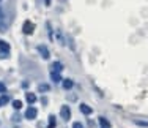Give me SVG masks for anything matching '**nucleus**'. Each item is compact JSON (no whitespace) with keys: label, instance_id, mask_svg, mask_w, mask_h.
<instances>
[{"label":"nucleus","instance_id":"nucleus-1","mask_svg":"<svg viewBox=\"0 0 148 128\" xmlns=\"http://www.w3.org/2000/svg\"><path fill=\"white\" fill-rule=\"evenodd\" d=\"M60 116H62L63 120H69V119H71V109H69V106L63 104L62 109H60Z\"/></svg>","mask_w":148,"mask_h":128},{"label":"nucleus","instance_id":"nucleus-2","mask_svg":"<svg viewBox=\"0 0 148 128\" xmlns=\"http://www.w3.org/2000/svg\"><path fill=\"white\" fill-rule=\"evenodd\" d=\"M22 30H24V33H25V35H32V33H33V30H35L33 22H32V21H25L24 26H22Z\"/></svg>","mask_w":148,"mask_h":128},{"label":"nucleus","instance_id":"nucleus-3","mask_svg":"<svg viewBox=\"0 0 148 128\" xmlns=\"http://www.w3.org/2000/svg\"><path fill=\"white\" fill-rule=\"evenodd\" d=\"M36 116H38V111H36V108H33V106H30V108L25 111V117H27V119H35Z\"/></svg>","mask_w":148,"mask_h":128},{"label":"nucleus","instance_id":"nucleus-4","mask_svg":"<svg viewBox=\"0 0 148 128\" xmlns=\"http://www.w3.org/2000/svg\"><path fill=\"white\" fill-rule=\"evenodd\" d=\"M38 51L41 52V57H43V59H49V57H51V54H49V49L46 48V46H43V44L38 46Z\"/></svg>","mask_w":148,"mask_h":128},{"label":"nucleus","instance_id":"nucleus-5","mask_svg":"<svg viewBox=\"0 0 148 128\" xmlns=\"http://www.w3.org/2000/svg\"><path fill=\"white\" fill-rule=\"evenodd\" d=\"M51 68H52V73H60V71L63 70V65L60 62H54L51 65Z\"/></svg>","mask_w":148,"mask_h":128},{"label":"nucleus","instance_id":"nucleus-6","mask_svg":"<svg viewBox=\"0 0 148 128\" xmlns=\"http://www.w3.org/2000/svg\"><path fill=\"white\" fill-rule=\"evenodd\" d=\"M80 112L85 114V116H90V114L93 112V109H91L90 106H87V104H80Z\"/></svg>","mask_w":148,"mask_h":128},{"label":"nucleus","instance_id":"nucleus-7","mask_svg":"<svg viewBox=\"0 0 148 128\" xmlns=\"http://www.w3.org/2000/svg\"><path fill=\"white\" fill-rule=\"evenodd\" d=\"M25 97H27V101H29V104H35V101H36V95L35 93H25Z\"/></svg>","mask_w":148,"mask_h":128},{"label":"nucleus","instance_id":"nucleus-8","mask_svg":"<svg viewBox=\"0 0 148 128\" xmlns=\"http://www.w3.org/2000/svg\"><path fill=\"white\" fill-rule=\"evenodd\" d=\"M62 84H63V87H65L66 90H69V89L74 85V82H73L71 79H62Z\"/></svg>","mask_w":148,"mask_h":128},{"label":"nucleus","instance_id":"nucleus-9","mask_svg":"<svg viewBox=\"0 0 148 128\" xmlns=\"http://www.w3.org/2000/svg\"><path fill=\"white\" fill-rule=\"evenodd\" d=\"M99 123H101L103 128H110V122H109L106 117H99Z\"/></svg>","mask_w":148,"mask_h":128},{"label":"nucleus","instance_id":"nucleus-10","mask_svg":"<svg viewBox=\"0 0 148 128\" xmlns=\"http://www.w3.org/2000/svg\"><path fill=\"white\" fill-rule=\"evenodd\" d=\"M0 49H2L3 52H10V44H8V43H5V41L0 40Z\"/></svg>","mask_w":148,"mask_h":128},{"label":"nucleus","instance_id":"nucleus-11","mask_svg":"<svg viewBox=\"0 0 148 128\" xmlns=\"http://www.w3.org/2000/svg\"><path fill=\"white\" fill-rule=\"evenodd\" d=\"M51 77H52L54 82H62V76H60V73H52Z\"/></svg>","mask_w":148,"mask_h":128},{"label":"nucleus","instance_id":"nucleus-12","mask_svg":"<svg viewBox=\"0 0 148 128\" xmlns=\"http://www.w3.org/2000/svg\"><path fill=\"white\" fill-rule=\"evenodd\" d=\"M13 108H14L16 111H17V109H21V108H22V101H21V100H14V101H13Z\"/></svg>","mask_w":148,"mask_h":128},{"label":"nucleus","instance_id":"nucleus-13","mask_svg":"<svg viewBox=\"0 0 148 128\" xmlns=\"http://www.w3.org/2000/svg\"><path fill=\"white\" fill-rule=\"evenodd\" d=\"M55 116H49V128H54L55 127Z\"/></svg>","mask_w":148,"mask_h":128},{"label":"nucleus","instance_id":"nucleus-14","mask_svg":"<svg viewBox=\"0 0 148 128\" xmlns=\"http://www.w3.org/2000/svg\"><path fill=\"white\" fill-rule=\"evenodd\" d=\"M8 101H10V97H8V95H2V98H0V104H6Z\"/></svg>","mask_w":148,"mask_h":128},{"label":"nucleus","instance_id":"nucleus-15","mask_svg":"<svg viewBox=\"0 0 148 128\" xmlns=\"http://www.w3.org/2000/svg\"><path fill=\"white\" fill-rule=\"evenodd\" d=\"M51 90V87H49L47 84H41L40 85V92H49Z\"/></svg>","mask_w":148,"mask_h":128},{"label":"nucleus","instance_id":"nucleus-16","mask_svg":"<svg viewBox=\"0 0 148 128\" xmlns=\"http://www.w3.org/2000/svg\"><path fill=\"white\" fill-rule=\"evenodd\" d=\"M136 123L140 127H148V122H142V120H136Z\"/></svg>","mask_w":148,"mask_h":128},{"label":"nucleus","instance_id":"nucleus-17","mask_svg":"<svg viewBox=\"0 0 148 128\" xmlns=\"http://www.w3.org/2000/svg\"><path fill=\"white\" fill-rule=\"evenodd\" d=\"M73 128H84V125L80 122H74L73 123Z\"/></svg>","mask_w":148,"mask_h":128},{"label":"nucleus","instance_id":"nucleus-18","mask_svg":"<svg viewBox=\"0 0 148 128\" xmlns=\"http://www.w3.org/2000/svg\"><path fill=\"white\" fill-rule=\"evenodd\" d=\"M6 92V87H5V84H2L0 82V93H5Z\"/></svg>","mask_w":148,"mask_h":128},{"label":"nucleus","instance_id":"nucleus-19","mask_svg":"<svg viewBox=\"0 0 148 128\" xmlns=\"http://www.w3.org/2000/svg\"><path fill=\"white\" fill-rule=\"evenodd\" d=\"M8 57V52H3V51H0V59H6Z\"/></svg>","mask_w":148,"mask_h":128},{"label":"nucleus","instance_id":"nucleus-20","mask_svg":"<svg viewBox=\"0 0 148 128\" xmlns=\"http://www.w3.org/2000/svg\"><path fill=\"white\" fill-rule=\"evenodd\" d=\"M13 120H14V122H19V120H21V116H19V114H14V116H13Z\"/></svg>","mask_w":148,"mask_h":128},{"label":"nucleus","instance_id":"nucleus-21","mask_svg":"<svg viewBox=\"0 0 148 128\" xmlns=\"http://www.w3.org/2000/svg\"><path fill=\"white\" fill-rule=\"evenodd\" d=\"M44 2H46V6H49V5H51V0H44Z\"/></svg>","mask_w":148,"mask_h":128}]
</instances>
